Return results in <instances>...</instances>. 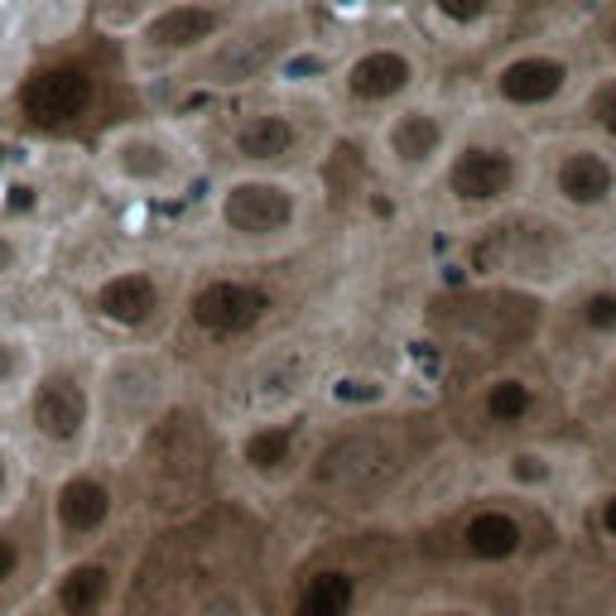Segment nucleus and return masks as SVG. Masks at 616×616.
Returning a JSON list of instances; mask_svg holds the SVG:
<instances>
[{"label":"nucleus","mask_w":616,"mask_h":616,"mask_svg":"<svg viewBox=\"0 0 616 616\" xmlns=\"http://www.w3.org/2000/svg\"><path fill=\"white\" fill-rule=\"evenodd\" d=\"M231 29V10L222 0H169L150 10L130 35V68L136 73H178L193 63L212 39Z\"/></svg>","instance_id":"obj_16"},{"label":"nucleus","mask_w":616,"mask_h":616,"mask_svg":"<svg viewBox=\"0 0 616 616\" xmlns=\"http://www.w3.org/2000/svg\"><path fill=\"white\" fill-rule=\"evenodd\" d=\"M49 568H53V549L35 496L0 520V616H20L25 607H35Z\"/></svg>","instance_id":"obj_20"},{"label":"nucleus","mask_w":616,"mask_h":616,"mask_svg":"<svg viewBox=\"0 0 616 616\" xmlns=\"http://www.w3.org/2000/svg\"><path fill=\"white\" fill-rule=\"evenodd\" d=\"M328 144H332V126L318 111L294 102L246 106L222 130L227 169H251V174H309L328 154Z\"/></svg>","instance_id":"obj_9"},{"label":"nucleus","mask_w":616,"mask_h":616,"mask_svg":"<svg viewBox=\"0 0 616 616\" xmlns=\"http://www.w3.org/2000/svg\"><path fill=\"white\" fill-rule=\"evenodd\" d=\"M535 198L568 222L616 212V144L598 136H558L535 144Z\"/></svg>","instance_id":"obj_12"},{"label":"nucleus","mask_w":616,"mask_h":616,"mask_svg":"<svg viewBox=\"0 0 616 616\" xmlns=\"http://www.w3.org/2000/svg\"><path fill=\"white\" fill-rule=\"evenodd\" d=\"M592 530H598L607 544H616V487L592 501Z\"/></svg>","instance_id":"obj_32"},{"label":"nucleus","mask_w":616,"mask_h":616,"mask_svg":"<svg viewBox=\"0 0 616 616\" xmlns=\"http://www.w3.org/2000/svg\"><path fill=\"white\" fill-rule=\"evenodd\" d=\"M140 564V540L121 530L116 540L87 549V554L59 558L39 588L35 607L43 616H121L130 578Z\"/></svg>","instance_id":"obj_13"},{"label":"nucleus","mask_w":616,"mask_h":616,"mask_svg":"<svg viewBox=\"0 0 616 616\" xmlns=\"http://www.w3.org/2000/svg\"><path fill=\"white\" fill-rule=\"evenodd\" d=\"M188 616H261V612H255V602L246 598L237 582H217V588H208L203 598L188 607Z\"/></svg>","instance_id":"obj_31"},{"label":"nucleus","mask_w":616,"mask_h":616,"mask_svg":"<svg viewBox=\"0 0 616 616\" xmlns=\"http://www.w3.org/2000/svg\"><path fill=\"white\" fill-rule=\"evenodd\" d=\"M429 188L443 217L463 222V227L496 222L535 198V144L496 126H463L453 154L443 160Z\"/></svg>","instance_id":"obj_4"},{"label":"nucleus","mask_w":616,"mask_h":616,"mask_svg":"<svg viewBox=\"0 0 616 616\" xmlns=\"http://www.w3.org/2000/svg\"><path fill=\"white\" fill-rule=\"evenodd\" d=\"M558 342L578 356H616V279H574L554 309Z\"/></svg>","instance_id":"obj_21"},{"label":"nucleus","mask_w":616,"mask_h":616,"mask_svg":"<svg viewBox=\"0 0 616 616\" xmlns=\"http://www.w3.org/2000/svg\"><path fill=\"white\" fill-rule=\"evenodd\" d=\"M10 35V10H5V0H0V39Z\"/></svg>","instance_id":"obj_33"},{"label":"nucleus","mask_w":616,"mask_h":616,"mask_svg":"<svg viewBox=\"0 0 616 616\" xmlns=\"http://www.w3.org/2000/svg\"><path fill=\"white\" fill-rule=\"evenodd\" d=\"M97 356L102 347H49L39 376L5 414L10 439L35 463L39 481L92 457L97 448Z\"/></svg>","instance_id":"obj_2"},{"label":"nucleus","mask_w":616,"mask_h":616,"mask_svg":"<svg viewBox=\"0 0 616 616\" xmlns=\"http://www.w3.org/2000/svg\"><path fill=\"white\" fill-rule=\"evenodd\" d=\"M184 372L169 342H121L97 356V448L92 457L126 467L169 419Z\"/></svg>","instance_id":"obj_3"},{"label":"nucleus","mask_w":616,"mask_h":616,"mask_svg":"<svg viewBox=\"0 0 616 616\" xmlns=\"http://www.w3.org/2000/svg\"><path fill=\"white\" fill-rule=\"evenodd\" d=\"M549 400H544V380L511 366V372H496L477 386L473 395V419L496 439H525L535 424L544 419Z\"/></svg>","instance_id":"obj_22"},{"label":"nucleus","mask_w":616,"mask_h":616,"mask_svg":"<svg viewBox=\"0 0 616 616\" xmlns=\"http://www.w3.org/2000/svg\"><path fill=\"white\" fill-rule=\"evenodd\" d=\"M97 102H102V83L77 59L39 63L15 83V116L39 136H73L92 121Z\"/></svg>","instance_id":"obj_17"},{"label":"nucleus","mask_w":616,"mask_h":616,"mask_svg":"<svg viewBox=\"0 0 616 616\" xmlns=\"http://www.w3.org/2000/svg\"><path fill=\"white\" fill-rule=\"evenodd\" d=\"M43 251H49V231H39L29 217L0 212V299L39 275Z\"/></svg>","instance_id":"obj_27"},{"label":"nucleus","mask_w":616,"mask_h":616,"mask_svg":"<svg viewBox=\"0 0 616 616\" xmlns=\"http://www.w3.org/2000/svg\"><path fill=\"white\" fill-rule=\"evenodd\" d=\"M43 352H49V338L29 323L0 318V419L20 405V395L29 390V380L39 376Z\"/></svg>","instance_id":"obj_26"},{"label":"nucleus","mask_w":616,"mask_h":616,"mask_svg":"<svg viewBox=\"0 0 616 616\" xmlns=\"http://www.w3.org/2000/svg\"><path fill=\"white\" fill-rule=\"evenodd\" d=\"M424 68H419V53L410 43L395 39H380L356 49L352 59H338V73H332V102H338L342 121H376L390 116L395 106H405L419 97Z\"/></svg>","instance_id":"obj_15"},{"label":"nucleus","mask_w":616,"mask_h":616,"mask_svg":"<svg viewBox=\"0 0 616 616\" xmlns=\"http://www.w3.org/2000/svg\"><path fill=\"white\" fill-rule=\"evenodd\" d=\"M251 265L255 261H231L188 275L174 338L193 342L198 352H251L271 338L285 294L271 275L251 271Z\"/></svg>","instance_id":"obj_7"},{"label":"nucleus","mask_w":616,"mask_h":616,"mask_svg":"<svg viewBox=\"0 0 616 616\" xmlns=\"http://www.w3.org/2000/svg\"><path fill=\"white\" fill-rule=\"evenodd\" d=\"M203 174V150L178 121H121L92 150V178L126 203H178Z\"/></svg>","instance_id":"obj_5"},{"label":"nucleus","mask_w":616,"mask_h":616,"mask_svg":"<svg viewBox=\"0 0 616 616\" xmlns=\"http://www.w3.org/2000/svg\"><path fill=\"white\" fill-rule=\"evenodd\" d=\"M530 544H535L530 501H515L506 491L473 496L453 520V549L473 568H511L530 554Z\"/></svg>","instance_id":"obj_18"},{"label":"nucleus","mask_w":616,"mask_h":616,"mask_svg":"<svg viewBox=\"0 0 616 616\" xmlns=\"http://www.w3.org/2000/svg\"><path fill=\"white\" fill-rule=\"evenodd\" d=\"M607 43L616 49V10H612V25H607Z\"/></svg>","instance_id":"obj_34"},{"label":"nucleus","mask_w":616,"mask_h":616,"mask_svg":"<svg viewBox=\"0 0 616 616\" xmlns=\"http://www.w3.org/2000/svg\"><path fill=\"white\" fill-rule=\"evenodd\" d=\"M35 481H39L35 463L20 453V443L10 439L5 419H0V520L15 515L25 501H35Z\"/></svg>","instance_id":"obj_28"},{"label":"nucleus","mask_w":616,"mask_h":616,"mask_svg":"<svg viewBox=\"0 0 616 616\" xmlns=\"http://www.w3.org/2000/svg\"><path fill=\"white\" fill-rule=\"evenodd\" d=\"M39 511H43V530H49L53 564L116 540L126 530V477H121V463L83 457V463L43 477Z\"/></svg>","instance_id":"obj_8"},{"label":"nucleus","mask_w":616,"mask_h":616,"mask_svg":"<svg viewBox=\"0 0 616 616\" xmlns=\"http://www.w3.org/2000/svg\"><path fill=\"white\" fill-rule=\"evenodd\" d=\"M578 87V68L568 53L558 49H515L487 73V102L511 121L544 116V111L564 106Z\"/></svg>","instance_id":"obj_19"},{"label":"nucleus","mask_w":616,"mask_h":616,"mask_svg":"<svg viewBox=\"0 0 616 616\" xmlns=\"http://www.w3.org/2000/svg\"><path fill=\"white\" fill-rule=\"evenodd\" d=\"M304 39L289 15L275 20H251V25H231L222 39H212L193 63H184L174 77H184L198 92H241L251 83H271L275 63L285 59L294 43Z\"/></svg>","instance_id":"obj_14"},{"label":"nucleus","mask_w":616,"mask_h":616,"mask_svg":"<svg viewBox=\"0 0 616 616\" xmlns=\"http://www.w3.org/2000/svg\"><path fill=\"white\" fill-rule=\"evenodd\" d=\"M429 5V20L439 29L457 39H473V35H487L501 15V0H424Z\"/></svg>","instance_id":"obj_29"},{"label":"nucleus","mask_w":616,"mask_h":616,"mask_svg":"<svg viewBox=\"0 0 616 616\" xmlns=\"http://www.w3.org/2000/svg\"><path fill=\"white\" fill-rule=\"evenodd\" d=\"M578 116H582V126H588V136L616 144V68L602 73V77H592V83L582 87Z\"/></svg>","instance_id":"obj_30"},{"label":"nucleus","mask_w":616,"mask_h":616,"mask_svg":"<svg viewBox=\"0 0 616 616\" xmlns=\"http://www.w3.org/2000/svg\"><path fill=\"white\" fill-rule=\"evenodd\" d=\"M184 285H188V275H178V265L169 261H150V255L106 261L77 289V318L106 347L169 342Z\"/></svg>","instance_id":"obj_6"},{"label":"nucleus","mask_w":616,"mask_h":616,"mask_svg":"<svg viewBox=\"0 0 616 616\" xmlns=\"http://www.w3.org/2000/svg\"><path fill=\"white\" fill-rule=\"evenodd\" d=\"M564 473H568V453L554 443H511L491 457V491H506L515 501H530L540 506L549 501L558 487H564Z\"/></svg>","instance_id":"obj_23"},{"label":"nucleus","mask_w":616,"mask_h":616,"mask_svg":"<svg viewBox=\"0 0 616 616\" xmlns=\"http://www.w3.org/2000/svg\"><path fill=\"white\" fill-rule=\"evenodd\" d=\"M323 212V188L309 174L227 169L203 198L208 237L231 261H279L299 251Z\"/></svg>","instance_id":"obj_1"},{"label":"nucleus","mask_w":616,"mask_h":616,"mask_svg":"<svg viewBox=\"0 0 616 616\" xmlns=\"http://www.w3.org/2000/svg\"><path fill=\"white\" fill-rule=\"evenodd\" d=\"M467 121L453 106L433 102V97H414V102L395 106L390 116H380L372 126V164L380 178H390L395 188H424L439 178L443 160L453 154L457 136H463Z\"/></svg>","instance_id":"obj_11"},{"label":"nucleus","mask_w":616,"mask_h":616,"mask_svg":"<svg viewBox=\"0 0 616 616\" xmlns=\"http://www.w3.org/2000/svg\"><path fill=\"white\" fill-rule=\"evenodd\" d=\"M400 400V380L386 372H372V366H347V372H332L318 386V410L338 414L347 424L376 419L380 410H390Z\"/></svg>","instance_id":"obj_24"},{"label":"nucleus","mask_w":616,"mask_h":616,"mask_svg":"<svg viewBox=\"0 0 616 616\" xmlns=\"http://www.w3.org/2000/svg\"><path fill=\"white\" fill-rule=\"evenodd\" d=\"M356 607H362V578L347 564H313L289 598V616H356Z\"/></svg>","instance_id":"obj_25"},{"label":"nucleus","mask_w":616,"mask_h":616,"mask_svg":"<svg viewBox=\"0 0 616 616\" xmlns=\"http://www.w3.org/2000/svg\"><path fill=\"white\" fill-rule=\"evenodd\" d=\"M323 448L318 414L275 410V414H237L227 429V463L251 481L255 491H294L313 473V457Z\"/></svg>","instance_id":"obj_10"}]
</instances>
